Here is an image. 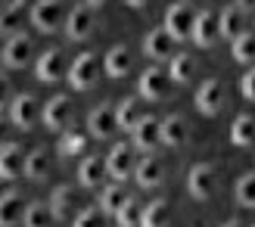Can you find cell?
Instances as JSON below:
<instances>
[{
	"label": "cell",
	"instance_id": "cell-18",
	"mask_svg": "<svg viewBox=\"0 0 255 227\" xmlns=\"http://www.w3.org/2000/svg\"><path fill=\"white\" fill-rule=\"evenodd\" d=\"M243 31H249V12L240 9V6H227L218 16V37L234 41V37L243 34Z\"/></svg>",
	"mask_w": 255,
	"mask_h": 227
},
{
	"label": "cell",
	"instance_id": "cell-1",
	"mask_svg": "<svg viewBox=\"0 0 255 227\" xmlns=\"http://www.w3.org/2000/svg\"><path fill=\"white\" fill-rule=\"evenodd\" d=\"M100 75H103V62H100V56L97 53H81L69 66L66 78L72 81L75 91H91V87L100 81Z\"/></svg>",
	"mask_w": 255,
	"mask_h": 227
},
{
	"label": "cell",
	"instance_id": "cell-45",
	"mask_svg": "<svg viewBox=\"0 0 255 227\" xmlns=\"http://www.w3.org/2000/svg\"><path fill=\"white\" fill-rule=\"evenodd\" d=\"M0 9H3V0H0Z\"/></svg>",
	"mask_w": 255,
	"mask_h": 227
},
{
	"label": "cell",
	"instance_id": "cell-22",
	"mask_svg": "<svg viewBox=\"0 0 255 227\" xmlns=\"http://www.w3.org/2000/svg\"><path fill=\"white\" fill-rule=\"evenodd\" d=\"M22 162H25V146L6 143L0 149V181H12L16 174H22Z\"/></svg>",
	"mask_w": 255,
	"mask_h": 227
},
{
	"label": "cell",
	"instance_id": "cell-36",
	"mask_svg": "<svg viewBox=\"0 0 255 227\" xmlns=\"http://www.w3.org/2000/svg\"><path fill=\"white\" fill-rule=\"evenodd\" d=\"M140 212H143V209H140V203L128 196L125 203H122V209L116 212V221H119V227H137V224H140Z\"/></svg>",
	"mask_w": 255,
	"mask_h": 227
},
{
	"label": "cell",
	"instance_id": "cell-10",
	"mask_svg": "<svg viewBox=\"0 0 255 227\" xmlns=\"http://www.w3.org/2000/svg\"><path fill=\"white\" fill-rule=\"evenodd\" d=\"M193 16H196V9L190 6V3H174L168 12H165V25H162V28L168 31L174 41H190Z\"/></svg>",
	"mask_w": 255,
	"mask_h": 227
},
{
	"label": "cell",
	"instance_id": "cell-13",
	"mask_svg": "<svg viewBox=\"0 0 255 227\" xmlns=\"http://www.w3.org/2000/svg\"><path fill=\"white\" fill-rule=\"evenodd\" d=\"M134 178H137V184H140V190H152V187H159L162 181H165V165L152 156V153H146L143 159H137L134 162Z\"/></svg>",
	"mask_w": 255,
	"mask_h": 227
},
{
	"label": "cell",
	"instance_id": "cell-35",
	"mask_svg": "<svg viewBox=\"0 0 255 227\" xmlns=\"http://www.w3.org/2000/svg\"><path fill=\"white\" fill-rule=\"evenodd\" d=\"M234 196H237V206H243V209L255 206V171L240 174L234 184Z\"/></svg>",
	"mask_w": 255,
	"mask_h": 227
},
{
	"label": "cell",
	"instance_id": "cell-43",
	"mask_svg": "<svg viewBox=\"0 0 255 227\" xmlns=\"http://www.w3.org/2000/svg\"><path fill=\"white\" fill-rule=\"evenodd\" d=\"M106 0H87V6H103Z\"/></svg>",
	"mask_w": 255,
	"mask_h": 227
},
{
	"label": "cell",
	"instance_id": "cell-15",
	"mask_svg": "<svg viewBox=\"0 0 255 227\" xmlns=\"http://www.w3.org/2000/svg\"><path fill=\"white\" fill-rule=\"evenodd\" d=\"M190 37H193L196 47H212L218 41V16L212 9H199L193 16V28H190Z\"/></svg>",
	"mask_w": 255,
	"mask_h": 227
},
{
	"label": "cell",
	"instance_id": "cell-33",
	"mask_svg": "<svg viewBox=\"0 0 255 227\" xmlns=\"http://www.w3.org/2000/svg\"><path fill=\"white\" fill-rule=\"evenodd\" d=\"M231 56L240 62V66H252V59H255V37H252V31H243V34L234 37L231 41Z\"/></svg>",
	"mask_w": 255,
	"mask_h": 227
},
{
	"label": "cell",
	"instance_id": "cell-32",
	"mask_svg": "<svg viewBox=\"0 0 255 227\" xmlns=\"http://www.w3.org/2000/svg\"><path fill=\"white\" fill-rule=\"evenodd\" d=\"M56 218H53V212H50L47 203H31V206H25L22 212V227H53Z\"/></svg>",
	"mask_w": 255,
	"mask_h": 227
},
{
	"label": "cell",
	"instance_id": "cell-34",
	"mask_svg": "<svg viewBox=\"0 0 255 227\" xmlns=\"http://www.w3.org/2000/svg\"><path fill=\"white\" fill-rule=\"evenodd\" d=\"M140 118H143L140 100H125V103H119V109H116V124H119L122 131H131Z\"/></svg>",
	"mask_w": 255,
	"mask_h": 227
},
{
	"label": "cell",
	"instance_id": "cell-8",
	"mask_svg": "<svg viewBox=\"0 0 255 227\" xmlns=\"http://www.w3.org/2000/svg\"><path fill=\"white\" fill-rule=\"evenodd\" d=\"M224 100H227L224 81L221 78H209V81H202L199 91H196V109L202 115H218L224 109Z\"/></svg>",
	"mask_w": 255,
	"mask_h": 227
},
{
	"label": "cell",
	"instance_id": "cell-42",
	"mask_svg": "<svg viewBox=\"0 0 255 227\" xmlns=\"http://www.w3.org/2000/svg\"><path fill=\"white\" fill-rule=\"evenodd\" d=\"M128 3H131V6H146L149 0H128Z\"/></svg>",
	"mask_w": 255,
	"mask_h": 227
},
{
	"label": "cell",
	"instance_id": "cell-37",
	"mask_svg": "<svg viewBox=\"0 0 255 227\" xmlns=\"http://www.w3.org/2000/svg\"><path fill=\"white\" fill-rule=\"evenodd\" d=\"M72 227H106L100 206H87V209H81L78 215H75V224H72Z\"/></svg>",
	"mask_w": 255,
	"mask_h": 227
},
{
	"label": "cell",
	"instance_id": "cell-29",
	"mask_svg": "<svg viewBox=\"0 0 255 227\" xmlns=\"http://www.w3.org/2000/svg\"><path fill=\"white\" fill-rule=\"evenodd\" d=\"M56 149H59V156H81L87 149V131H81V128H62Z\"/></svg>",
	"mask_w": 255,
	"mask_h": 227
},
{
	"label": "cell",
	"instance_id": "cell-6",
	"mask_svg": "<svg viewBox=\"0 0 255 227\" xmlns=\"http://www.w3.org/2000/svg\"><path fill=\"white\" fill-rule=\"evenodd\" d=\"M9 124H16L22 131H31L37 121H41V103H37L34 94H19L9 100Z\"/></svg>",
	"mask_w": 255,
	"mask_h": 227
},
{
	"label": "cell",
	"instance_id": "cell-44",
	"mask_svg": "<svg viewBox=\"0 0 255 227\" xmlns=\"http://www.w3.org/2000/svg\"><path fill=\"white\" fill-rule=\"evenodd\" d=\"M224 227H240V221H227V224H224Z\"/></svg>",
	"mask_w": 255,
	"mask_h": 227
},
{
	"label": "cell",
	"instance_id": "cell-19",
	"mask_svg": "<svg viewBox=\"0 0 255 227\" xmlns=\"http://www.w3.org/2000/svg\"><path fill=\"white\" fill-rule=\"evenodd\" d=\"M187 140H190V128H187L184 115H168L165 121H159V143L177 149V146H184Z\"/></svg>",
	"mask_w": 255,
	"mask_h": 227
},
{
	"label": "cell",
	"instance_id": "cell-5",
	"mask_svg": "<svg viewBox=\"0 0 255 227\" xmlns=\"http://www.w3.org/2000/svg\"><path fill=\"white\" fill-rule=\"evenodd\" d=\"M28 19H31V25L41 34H53V31H59L66 12H62L59 0H34L31 9H28Z\"/></svg>",
	"mask_w": 255,
	"mask_h": 227
},
{
	"label": "cell",
	"instance_id": "cell-14",
	"mask_svg": "<svg viewBox=\"0 0 255 227\" xmlns=\"http://www.w3.org/2000/svg\"><path fill=\"white\" fill-rule=\"evenodd\" d=\"M87 131H91V137H97V140H109L112 134L119 131V124H116V106H97L91 115H87Z\"/></svg>",
	"mask_w": 255,
	"mask_h": 227
},
{
	"label": "cell",
	"instance_id": "cell-27",
	"mask_svg": "<svg viewBox=\"0 0 255 227\" xmlns=\"http://www.w3.org/2000/svg\"><path fill=\"white\" fill-rule=\"evenodd\" d=\"M125 199H128V190H125L122 181H112L106 187H100V212H103V215H116Z\"/></svg>",
	"mask_w": 255,
	"mask_h": 227
},
{
	"label": "cell",
	"instance_id": "cell-25",
	"mask_svg": "<svg viewBox=\"0 0 255 227\" xmlns=\"http://www.w3.org/2000/svg\"><path fill=\"white\" fill-rule=\"evenodd\" d=\"M22 212H25V199L16 190H6L3 196H0V227L22 224Z\"/></svg>",
	"mask_w": 255,
	"mask_h": 227
},
{
	"label": "cell",
	"instance_id": "cell-39",
	"mask_svg": "<svg viewBox=\"0 0 255 227\" xmlns=\"http://www.w3.org/2000/svg\"><path fill=\"white\" fill-rule=\"evenodd\" d=\"M240 91H243V100H255V72H246V75H243Z\"/></svg>",
	"mask_w": 255,
	"mask_h": 227
},
{
	"label": "cell",
	"instance_id": "cell-11",
	"mask_svg": "<svg viewBox=\"0 0 255 227\" xmlns=\"http://www.w3.org/2000/svg\"><path fill=\"white\" fill-rule=\"evenodd\" d=\"M41 118L50 131H62V128H69L72 118H75V106H72V100L69 97H53L50 103L41 109Z\"/></svg>",
	"mask_w": 255,
	"mask_h": 227
},
{
	"label": "cell",
	"instance_id": "cell-16",
	"mask_svg": "<svg viewBox=\"0 0 255 227\" xmlns=\"http://www.w3.org/2000/svg\"><path fill=\"white\" fill-rule=\"evenodd\" d=\"M131 146L140 153H152L159 146V118L143 115L134 128H131Z\"/></svg>",
	"mask_w": 255,
	"mask_h": 227
},
{
	"label": "cell",
	"instance_id": "cell-40",
	"mask_svg": "<svg viewBox=\"0 0 255 227\" xmlns=\"http://www.w3.org/2000/svg\"><path fill=\"white\" fill-rule=\"evenodd\" d=\"M6 143H9V121L0 115V149H3Z\"/></svg>",
	"mask_w": 255,
	"mask_h": 227
},
{
	"label": "cell",
	"instance_id": "cell-31",
	"mask_svg": "<svg viewBox=\"0 0 255 227\" xmlns=\"http://www.w3.org/2000/svg\"><path fill=\"white\" fill-rule=\"evenodd\" d=\"M193 72H196V59L190 56V53H171V66H168V78L171 84H184L193 78Z\"/></svg>",
	"mask_w": 255,
	"mask_h": 227
},
{
	"label": "cell",
	"instance_id": "cell-21",
	"mask_svg": "<svg viewBox=\"0 0 255 227\" xmlns=\"http://www.w3.org/2000/svg\"><path fill=\"white\" fill-rule=\"evenodd\" d=\"M174 37L165 31V28H152L149 34H146V41H143V53L149 56V59H171V53H174Z\"/></svg>",
	"mask_w": 255,
	"mask_h": 227
},
{
	"label": "cell",
	"instance_id": "cell-23",
	"mask_svg": "<svg viewBox=\"0 0 255 227\" xmlns=\"http://www.w3.org/2000/svg\"><path fill=\"white\" fill-rule=\"evenodd\" d=\"M50 212H53V218L56 221H62V218H69L72 212H75V206H78V199H75V187H69V184H59V187H53V193H50Z\"/></svg>",
	"mask_w": 255,
	"mask_h": 227
},
{
	"label": "cell",
	"instance_id": "cell-30",
	"mask_svg": "<svg viewBox=\"0 0 255 227\" xmlns=\"http://www.w3.org/2000/svg\"><path fill=\"white\" fill-rule=\"evenodd\" d=\"M168 218H171V206L165 203V199H156V203H149L140 212L137 227H168Z\"/></svg>",
	"mask_w": 255,
	"mask_h": 227
},
{
	"label": "cell",
	"instance_id": "cell-4",
	"mask_svg": "<svg viewBox=\"0 0 255 227\" xmlns=\"http://www.w3.org/2000/svg\"><path fill=\"white\" fill-rule=\"evenodd\" d=\"M137 94L149 100V103H159V100H165L171 94V78L168 72H165L162 66H149L140 72V81H137Z\"/></svg>",
	"mask_w": 255,
	"mask_h": 227
},
{
	"label": "cell",
	"instance_id": "cell-7",
	"mask_svg": "<svg viewBox=\"0 0 255 227\" xmlns=\"http://www.w3.org/2000/svg\"><path fill=\"white\" fill-rule=\"evenodd\" d=\"M103 162H106V178L125 181V178H131V171H134L137 153H134L131 143H116L109 149V156H103Z\"/></svg>",
	"mask_w": 255,
	"mask_h": 227
},
{
	"label": "cell",
	"instance_id": "cell-17",
	"mask_svg": "<svg viewBox=\"0 0 255 227\" xmlns=\"http://www.w3.org/2000/svg\"><path fill=\"white\" fill-rule=\"evenodd\" d=\"M100 62H103L106 78H125V75L131 72V66H134V56H131V50H128L125 44H116V47L106 50V56Z\"/></svg>",
	"mask_w": 255,
	"mask_h": 227
},
{
	"label": "cell",
	"instance_id": "cell-12",
	"mask_svg": "<svg viewBox=\"0 0 255 227\" xmlns=\"http://www.w3.org/2000/svg\"><path fill=\"white\" fill-rule=\"evenodd\" d=\"M62 22H66L69 41H87V37L94 34V25H97V19H94V6H87V3L75 6Z\"/></svg>",
	"mask_w": 255,
	"mask_h": 227
},
{
	"label": "cell",
	"instance_id": "cell-38",
	"mask_svg": "<svg viewBox=\"0 0 255 227\" xmlns=\"http://www.w3.org/2000/svg\"><path fill=\"white\" fill-rule=\"evenodd\" d=\"M9 100H12V84H9L6 75H0V112L9 106Z\"/></svg>",
	"mask_w": 255,
	"mask_h": 227
},
{
	"label": "cell",
	"instance_id": "cell-20",
	"mask_svg": "<svg viewBox=\"0 0 255 227\" xmlns=\"http://www.w3.org/2000/svg\"><path fill=\"white\" fill-rule=\"evenodd\" d=\"M106 181V162L103 156H84L78 165V184L87 187V190H97Z\"/></svg>",
	"mask_w": 255,
	"mask_h": 227
},
{
	"label": "cell",
	"instance_id": "cell-2",
	"mask_svg": "<svg viewBox=\"0 0 255 227\" xmlns=\"http://www.w3.org/2000/svg\"><path fill=\"white\" fill-rule=\"evenodd\" d=\"M187 190L193 199H199V203H209V199L215 196V190H218V171H215V165H209V162H199V165L190 168L187 174Z\"/></svg>",
	"mask_w": 255,
	"mask_h": 227
},
{
	"label": "cell",
	"instance_id": "cell-28",
	"mask_svg": "<svg viewBox=\"0 0 255 227\" xmlns=\"http://www.w3.org/2000/svg\"><path fill=\"white\" fill-rule=\"evenodd\" d=\"M231 143L240 149H252V143H255V118L252 115H237L231 121Z\"/></svg>",
	"mask_w": 255,
	"mask_h": 227
},
{
	"label": "cell",
	"instance_id": "cell-9",
	"mask_svg": "<svg viewBox=\"0 0 255 227\" xmlns=\"http://www.w3.org/2000/svg\"><path fill=\"white\" fill-rule=\"evenodd\" d=\"M34 72H37V78H41L44 84H53V81H62L66 78V72H69V66H66V53L62 50H44L41 56L34 59Z\"/></svg>",
	"mask_w": 255,
	"mask_h": 227
},
{
	"label": "cell",
	"instance_id": "cell-3",
	"mask_svg": "<svg viewBox=\"0 0 255 227\" xmlns=\"http://www.w3.org/2000/svg\"><path fill=\"white\" fill-rule=\"evenodd\" d=\"M0 59H3L6 69H25L34 59V41L28 34H22V31L9 34L6 44L0 47Z\"/></svg>",
	"mask_w": 255,
	"mask_h": 227
},
{
	"label": "cell",
	"instance_id": "cell-41",
	"mask_svg": "<svg viewBox=\"0 0 255 227\" xmlns=\"http://www.w3.org/2000/svg\"><path fill=\"white\" fill-rule=\"evenodd\" d=\"M234 6H240V9H246V12H249V9L255 6V0H237V3H234Z\"/></svg>",
	"mask_w": 255,
	"mask_h": 227
},
{
	"label": "cell",
	"instance_id": "cell-24",
	"mask_svg": "<svg viewBox=\"0 0 255 227\" xmlns=\"http://www.w3.org/2000/svg\"><path fill=\"white\" fill-rule=\"evenodd\" d=\"M50 168H53V156L47 153V149H31V153H25V162H22V174L31 181H44Z\"/></svg>",
	"mask_w": 255,
	"mask_h": 227
},
{
	"label": "cell",
	"instance_id": "cell-26",
	"mask_svg": "<svg viewBox=\"0 0 255 227\" xmlns=\"http://www.w3.org/2000/svg\"><path fill=\"white\" fill-rule=\"evenodd\" d=\"M25 16V0H3V9H0V34H16Z\"/></svg>",
	"mask_w": 255,
	"mask_h": 227
}]
</instances>
